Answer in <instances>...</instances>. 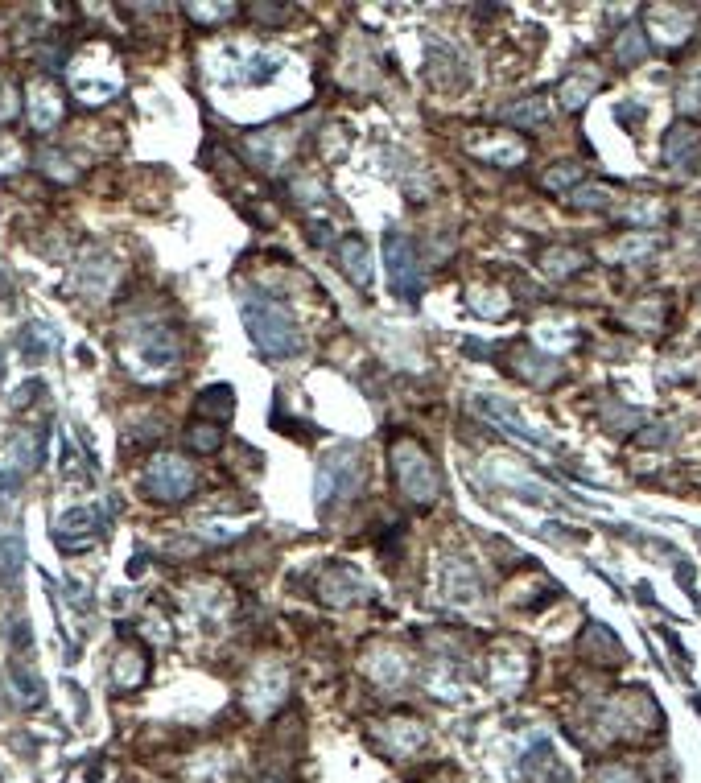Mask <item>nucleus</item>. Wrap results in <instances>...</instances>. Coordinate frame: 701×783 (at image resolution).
Masks as SVG:
<instances>
[{
  "instance_id": "0eeeda50",
  "label": "nucleus",
  "mask_w": 701,
  "mask_h": 783,
  "mask_svg": "<svg viewBox=\"0 0 701 783\" xmlns=\"http://www.w3.org/2000/svg\"><path fill=\"white\" fill-rule=\"evenodd\" d=\"M58 112H62V104H58V91L50 83L29 87V116H33V124L46 128V124H54Z\"/></svg>"
},
{
  "instance_id": "20e7f679",
  "label": "nucleus",
  "mask_w": 701,
  "mask_h": 783,
  "mask_svg": "<svg viewBox=\"0 0 701 783\" xmlns=\"http://www.w3.org/2000/svg\"><path fill=\"white\" fill-rule=\"evenodd\" d=\"M388 277H392V289L396 297H405V301H417L421 297V272H417V256H413V244L405 240V235H396L388 231Z\"/></svg>"
},
{
  "instance_id": "6e6552de",
  "label": "nucleus",
  "mask_w": 701,
  "mask_h": 783,
  "mask_svg": "<svg viewBox=\"0 0 701 783\" xmlns=\"http://www.w3.org/2000/svg\"><path fill=\"white\" fill-rule=\"evenodd\" d=\"M231 408H236V396H231L227 384H215V388H207L203 396H198V413L211 417V421H227Z\"/></svg>"
},
{
  "instance_id": "7ed1b4c3",
  "label": "nucleus",
  "mask_w": 701,
  "mask_h": 783,
  "mask_svg": "<svg viewBox=\"0 0 701 783\" xmlns=\"http://www.w3.org/2000/svg\"><path fill=\"white\" fill-rule=\"evenodd\" d=\"M363 483V466H359V454L351 446L335 450L330 458H322V470H318V503H330V495L343 499L351 491H359Z\"/></svg>"
},
{
  "instance_id": "1a4fd4ad",
  "label": "nucleus",
  "mask_w": 701,
  "mask_h": 783,
  "mask_svg": "<svg viewBox=\"0 0 701 783\" xmlns=\"http://www.w3.org/2000/svg\"><path fill=\"white\" fill-rule=\"evenodd\" d=\"M615 50H619V62H640V58L648 54V42H644V33H640V29H627Z\"/></svg>"
},
{
  "instance_id": "f257e3e1",
  "label": "nucleus",
  "mask_w": 701,
  "mask_h": 783,
  "mask_svg": "<svg viewBox=\"0 0 701 783\" xmlns=\"http://www.w3.org/2000/svg\"><path fill=\"white\" fill-rule=\"evenodd\" d=\"M244 322H248V334L256 338V347L264 355H273V359H289L302 351V334H297L293 318L281 310V305L273 301H248L244 305Z\"/></svg>"
},
{
  "instance_id": "f03ea898",
  "label": "nucleus",
  "mask_w": 701,
  "mask_h": 783,
  "mask_svg": "<svg viewBox=\"0 0 701 783\" xmlns=\"http://www.w3.org/2000/svg\"><path fill=\"white\" fill-rule=\"evenodd\" d=\"M392 470H396V491L417 507H429L438 499V470L433 458L417 446V441H396L392 446Z\"/></svg>"
},
{
  "instance_id": "9d476101",
  "label": "nucleus",
  "mask_w": 701,
  "mask_h": 783,
  "mask_svg": "<svg viewBox=\"0 0 701 783\" xmlns=\"http://www.w3.org/2000/svg\"><path fill=\"white\" fill-rule=\"evenodd\" d=\"M186 441L194 450H203V454H211V450H219V441H223V433H219V425H190V433H186Z\"/></svg>"
},
{
  "instance_id": "423d86ee",
  "label": "nucleus",
  "mask_w": 701,
  "mask_h": 783,
  "mask_svg": "<svg viewBox=\"0 0 701 783\" xmlns=\"http://www.w3.org/2000/svg\"><path fill=\"white\" fill-rule=\"evenodd\" d=\"M339 268L351 277L355 289L372 285V256H367V240H363V235H347V240L339 244Z\"/></svg>"
},
{
  "instance_id": "9b49d317",
  "label": "nucleus",
  "mask_w": 701,
  "mask_h": 783,
  "mask_svg": "<svg viewBox=\"0 0 701 783\" xmlns=\"http://www.w3.org/2000/svg\"><path fill=\"white\" fill-rule=\"evenodd\" d=\"M627 779H636V775L623 771V767H611V771H603V779H598V783H627Z\"/></svg>"
},
{
  "instance_id": "39448f33",
  "label": "nucleus",
  "mask_w": 701,
  "mask_h": 783,
  "mask_svg": "<svg viewBox=\"0 0 701 783\" xmlns=\"http://www.w3.org/2000/svg\"><path fill=\"white\" fill-rule=\"evenodd\" d=\"M194 491V470L174 458V454H161L153 466H149V495L153 499H165V503H174V499H186Z\"/></svg>"
}]
</instances>
